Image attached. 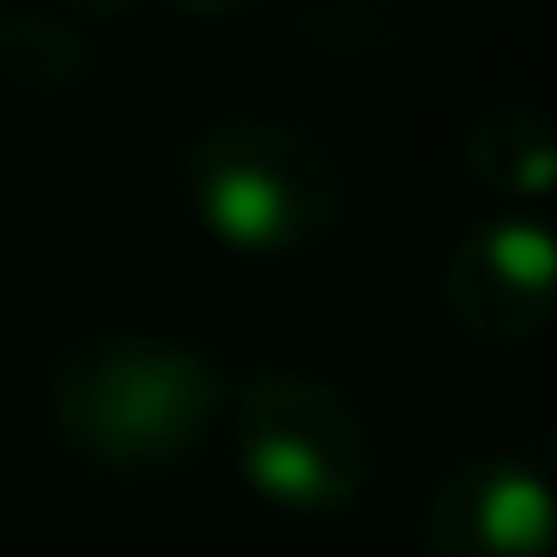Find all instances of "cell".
<instances>
[{
  "mask_svg": "<svg viewBox=\"0 0 557 557\" xmlns=\"http://www.w3.org/2000/svg\"><path fill=\"white\" fill-rule=\"evenodd\" d=\"M53 426L73 453L112 472L184 459L223 413V374L164 335L99 329L53 361Z\"/></svg>",
  "mask_w": 557,
  "mask_h": 557,
  "instance_id": "obj_1",
  "label": "cell"
},
{
  "mask_svg": "<svg viewBox=\"0 0 557 557\" xmlns=\"http://www.w3.org/2000/svg\"><path fill=\"white\" fill-rule=\"evenodd\" d=\"M184 197L216 243L243 256H283L335 230L348 203V177L342 158L309 125L269 112H230L190 138Z\"/></svg>",
  "mask_w": 557,
  "mask_h": 557,
  "instance_id": "obj_2",
  "label": "cell"
},
{
  "mask_svg": "<svg viewBox=\"0 0 557 557\" xmlns=\"http://www.w3.org/2000/svg\"><path fill=\"white\" fill-rule=\"evenodd\" d=\"M230 433H236L243 485L283 511L329 518L355 505L368 485V459H374L368 426L355 400L315 374H296V368L256 374L236 394Z\"/></svg>",
  "mask_w": 557,
  "mask_h": 557,
  "instance_id": "obj_3",
  "label": "cell"
},
{
  "mask_svg": "<svg viewBox=\"0 0 557 557\" xmlns=\"http://www.w3.org/2000/svg\"><path fill=\"white\" fill-rule=\"evenodd\" d=\"M550 283H557L550 223L531 210H498L446 249L440 296L453 329L505 348V342H531L550 322Z\"/></svg>",
  "mask_w": 557,
  "mask_h": 557,
  "instance_id": "obj_4",
  "label": "cell"
},
{
  "mask_svg": "<svg viewBox=\"0 0 557 557\" xmlns=\"http://www.w3.org/2000/svg\"><path fill=\"white\" fill-rule=\"evenodd\" d=\"M426 557H544L550 550V485L518 453H472L426 492L420 518Z\"/></svg>",
  "mask_w": 557,
  "mask_h": 557,
  "instance_id": "obj_5",
  "label": "cell"
},
{
  "mask_svg": "<svg viewBox=\"0 0 557 557\" xmlns=\"http://www.w3.org/2000/svg\"><path fill=\"white\" fill-rule=\"evenodd\" d=\"M466 171L518 203H537L557 177V132L537 99H498L466 125Z\"/></svg>",
  "mask_w": 557,
  "mask_h": 557,
  "instance_id": "obj_6",
  "label": "cell"
},
{
  "mask_svg": "<svg viewBox=\"0 0 557 557\" xmlns=\"http://www.w3.org/2000/svg\"><path fill=\"white\" fill-rule=\"evenodd\" d=\"M0 73L27 92H66L92 73V34L53 8H0Z\"/></svg>",
  "mask_w": 557,
  "mask_h": 557,
  "instance_id": "obj_7",
  "label": "cell"
}]
</instances>
